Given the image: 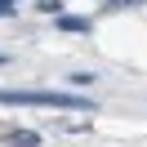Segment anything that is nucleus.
I'll use <instances>...</instances> for the list:
<instances>
[{
    "label": "nucleus",
    "mask_w": 147,
    "mask_h": 147,
    "mask_svg": "<svg viewBox=\"0 0 147 147\" xmlns=\"http://www.w3.org/2000/svg\"><path fill=\"white\" fill-rule=\"evenodd\" d=\"M9 143H13V147H40V134H13Z\"/></svg>",
    "instance_id": "7ed1b4c3"
},
{
    "label": "nucleus",
    "mask_w": 147,
    "mask_h": 147,
    "mask_svg": "<svg viewBox=\"0 0 147 147\" xmlns=\"http://www.w3.org/2000/svg\"><path fill=\"white\" fill-rule=\"evenodd\" d=\"M0 102H22V107H80V111L94 107V98H85V94H54V89H0Z\"/></svg>",
    "instance_id": "f257e3e1"
},
{
    "label": "nucleus",
    "mask_w": 147,
    "mask_h": 147,
    "mask_svg": "<svg viewBox=\"0 0 147 147\" xmlns=\"http://www.w3.org/2000/svg\"><path fill=\"white\" fill-rule=\"evenodd\" d=\"M5 63H9V58H5V54H0V67H5Z\"/></svg>",
    "instance_id": "20e7f679"
},
{
    "label": "nucleus",
    "mask_w": 147,
    "mask_h": 147,
    "mask_svg": "<svg viewBox=\"0 0 147 147\" xmlns=\"http://www.w3.org/2000/svg\"><path fill=\"white\" fill-rule=\"evenodd\" d=\"M58 27L63 31H89V18H80V13H58Z\"/></svg>",
    "instance_id": "f03ea898"
},
{
    "label": "nucleus",
    "mask_w": 147,
    "mask_h": 147,
    "mask_svg": "<svg viewBox=\"0 0 147 147\" xmlns=\"http://www.w3.org/2000/svg\"><path fill=\"white\" fill-rule=\"evenodd\" d=\"M0 5H13V0H0Z\"/></svg>",
    "instance_id": "39448f33"
}]
</instances>
